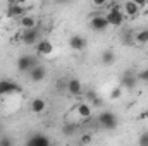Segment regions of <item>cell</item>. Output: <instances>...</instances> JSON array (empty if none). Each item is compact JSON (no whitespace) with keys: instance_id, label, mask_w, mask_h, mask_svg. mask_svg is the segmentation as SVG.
<instances>
[{"instance_id":"obj_1","label":"cell","mask_w":148,"mask_h":146,"mask_svg":"<svg viewBox=\"0 0 148 146\" xmlns=\"http://www.w3.org/2000/svg\"><path fill=\"white\" fill-rule=\"evenodd\" d=\"M98 124H100V127H103L107 131H112V129L117 127V117L112 112H102L98 115Z\"/></svg>"},{"instance_id":"obj_2","label":"cell","mask_w":148,"mask_h":146,"mask_svg":"<svg viewBox=\"0 0 148 146\" xmlns=\"http://www.w3.org/2000/svg\"><path fill=\"white\" fill-rule=\"evenodd\" d=\"M36 64V59H33L31 55H21L17 59V71L19 72H29Z\"/></svg>"},{"instance_id":"obj_3","label":"cell","mask_w":148,"mask_h":146,"mask_svg":"<svg viewBox=\"0 0 148 146\" xmlns=\"http://www.w3.org/2000/svg\"><path fill=\"white\" fill-rule=\"evenodd\" d=\"M21 40H23V43H24V45H29V46L36 45L38 41H40V31H38V28L24 29V31L21 33Z\"/></svg>"},{"instance_id":"obj_4","label":"cell","mask_w":148,"mask_h":146,"mask_svg":"<svg viewBox=\"0 0 148 146\" xmlns=\"http://www.w3.org/2000/svg\"><path fill=\"white\" fill-rule=\"evenodd\" d=\"M26 10H28L26 5H19L14 0H10V5L7 7V17L9 19H19V17H23L26 14Z\"/></svg>"},{"instance_id":"obj_5","label":"cell","mask_w":148,"mask_h":146,"mask_svg":"<svg viewBox=\"0 0 148 146\" xmlns=\"http://www.w3.org/2000/svg\"><path fill=\"white\" fill-rule=\"evenodd\" d=\"M19 91H21V86L16 84L14 81H9V79H2L0 81V96L14 95V93H19Z\"/></svg>"},{"instance_id":"obj_6","label":"cell","mask_w":148,"mask_h":146,"mask_svg":"<svg viewBox=\"0 0 148 146\" xmlns=\"http://www.w3.org/2000/svg\"><path fill=\"white\" fill-rule=\"evenodd\" d=\"M90 28H91L93 31H105V29L109 28V21H107L105 16L97 14V16H93V17L90 19Z\"/></svg>"},{"instance_id":"obj_7","label":"cell","mask_w":148,"mask_h":146,"mask_svg":"<svg viewBox=\"0 0 148 146\" xmlns=\"http://www.w3.org/2000/svg\"><path fill=\"white\" fill-rule=\"evenodd\" d=\"M35 50H36L38 55L48 57V55L53 53V45H52V41H48V40H40L36 45H35Z\"/></svg>"},{"instance_id":"obj_8","label":"cell","mask_w":148,"mask_h":146,"mask_svg":"<svg viewBox=\"0 0 148 146\" xmlns=\"http://www.w3.org/2000/svg\"><path fill=\"white\" fill-rule=\"evenodd\" d=\"M105 17H107V21H109V26L119 28V26H122V23H124V14H122V10H109V12L105 14Z\"/></svg>"},{"instance_id":"obj_9","label":"cell","mask_w":148,"mask_h":146,"mask_svg":"<svg viewBox=\"0 0 148 146\" xmlns=\"http://www.w3.org/2000/svg\"><path fill=\"white\" fill-rule=\"evenodd\" d=\"M86 45H88L86 38L81 36V35H73V36L69 38V46L73 50H76V52H83L86 48Z\"/></svg>"},{"instance_id":"obj_10","label":"cell","mask_w":148,"mask_h":146,"mask_svg":"<svg viewBox=\"0 0 148 146\" xmlns=\"http://www.w3.org/2000/svg\"><path fill=\"white\" fill-rule=\"evenodd\" d=\"M66 91L69 93V95H74V96H79V95H83V84H81V81L79 79H69L67 81V86H66Z\"/></svg>"},{"instance_id":"obj_11","label":"cell","mask_w":148,"mask_h":146,"mask_svg":"<svg viewBox=\"0 0 148 146\" xmlns=\"http://www.w3.org/2000/svg\"><path fill=\"white\" fill-rule=\"evenodd\" d=\"M45 77H47V69H45L43 65H40V64H36V65L29 71V79H31L33 83H41Z\"/></svg>"},{"instance_id":"obj_12","label":"cell","mask_w":148,"mask_h":146,"mask_svg":"<svg viewBox=\"0 0 148 146\" xmlns=\"http://www.w3.org/2000/svg\"><path fill=\"white\" fill-rule=\"evenodd\" d=\"M121 81H122V88L124 89H134L136 86H138V76H134V74H131V72H126L122 77H121Z\"/></svg>"},{"instance_id":"obj_13","label":"cell","mask_w":148,"mask_h":146,"mask_svg":"<svg viewBox=\"0 0 148 146\" xmlns=\"http://www.w3.org/2000/svg\"><path fill=\"white\" fill-rule=\"evenodd\" d=\"M76 115L79 117V119H84V120H90V117H91V105L86 102V103H77L76 105Z\"/></svg>"},{"instance_id":"obj_14","label":"cell","mask_w":148,"mask_h":146,"mask_svg":"<svg viewBox=\"0 0 148 146\" xmlns=\"http://www.w3.org/2000/svg\"><path fill=\"white\" fill-rule=\"evenodd\" d=\"M17 21H19V26H21L23 29L36 28V19H35L33 16H28V14H24V16H23V17H19Z\"/></svg>"},{"instance_id":"obj_15","label":"cell","mask_w":148,"mask_h":146,"mask_svg":"<svg viewBox=\"0 0 148 146\" xmlns=\"http://www.w3.org/2000/svg\"><path fill=\"white\" fill-rule=\"evenodd\" d=\"M122 9H124V12H126V16H129V17H134L138 12H140V7L133 2V0H127V2H124V5H122Z\"/></svg>"},{"instance_id":"obj_16","label":"cell","mask_w":148,"mask_h":146,"mask_svg":"<svg viewBox=\"0 0 148 146\" xmlns=\"http://www.w3.org/2000/svg\"><path fill=\"white\" fill-rule=\"evenodd\" d=\"M48 143H50V139L47 136H43V134H35V136H31L28 139V145H33V146H47Z\"/></svg>"},{"instance_id":"obj_17","label":"cell","mask_w":148,"mask_h":146,"mask_svg":"<svg viewBox=\"0 0 148 146\" xmlns=\"http://www.w3.org/2000/svg\"><path fill=\"white\" fill-rule=\"evenodd\" d=\"M47 110V102L43 98H35L31 102V112L33 113H43Z\"/></svg>"},{"instance_id":"obj_18","label":"cell","mask_w":148,"mask_h":146,"mask_svg":"<svg viewBox=\"0 0 148 146\" xmlns=\"http://www.w3.org/2000/svg\"><path fill=\"white\" fill-rule=\"evenodd\" d=\"M102 65H105V67H109V65H112L114 62H115V53L112 52V50H103L102 52Z\"/></svg>"},{"instance_id":"obj_19","label":"cell","mask_w":148,"mask_h":146,"mask_svg":"<svg viewBox=\"0 0 148 146\" xmlns=\"http://www.w3.org/2000/svg\"><path fill=\"white\" fill-rule=\"evenodd\" d=\"M134 41H136L138 45H147L148 43V29L147 28L134 33Z\"/></svg>"},{"instance_id":"obj_20","label":"cell","mask_w":148,"mask_h":146,"mask_svg":"<svg viewBox=\"0 0 148 146\" xmlns=\"http://www.w3.org/2000/svg\"><path fill=\"white\" fill-rule=\"evenodd\" d=\"M84 96H86V102H88L91 107H97V105L100 103V98H98L97 91H93V89H88V91L84 93Z\"/></svg>"},{"instance_id":"obj_21","label":"cell","mask_w":148,"mask_h":146,"mask_svg":"<svg viewBox=\"0 0 148 146\" xmlns=\"http://www.w3.org/2000/svg\"><path fill=\"white\" fill-rule=\"evenodd\" d=\"M122 93H124V88H122V86L112 88L110 89V100H119V98L122 96Z\"/></svg>"},{"instance_id":"obj_22","label":"cell","mask_w":148,"mask_h":146,"mask_svg":"<svg viewBox=\"0 0 148 146\" xmlns=\"http://www.w3.org/2000/svg\"><path fill=\"white\" fill-rule=\"evenodd\" d=\"M77 131V124H74V122H69V124H66L64 127H62V132L66 134V136H69V134H73Z\"/></svg>"},{"instance_id":"obj_23","label":"cell","mask_w":148,"mask_h":146,"mask_svg":"<svg viewBox=\"0 0 148 146\" xmlns=\"http://www.w3.org/2000/svg\"><path fill=\"white\" fill-rule=\"evenodd\" d=\"M107 2H109V0H91V5L97 7V9H102V7L107 5Z\"/></svg>"},{"instance_id":"obj_24","label":"cell","mask_w":148,"mask_h":146,"mask_svg":"<svg viewBox=\"0 0 148 146\" xmlns=\"http://www.w3.org/2000/svg\"><path fill=\"white\" fill-rule=\"evenodd\" d=\"M138 143L141 146H148V132H143V134L138 138Z\"/></svg>"},{"instance_id":"obj_25","label":"cell","mask_w":148,"mask_h":146,"mask_svg":"<svg viewBox=\"0 0 148 146\" xmlns=\"http://www.w3.org/2000/svg\"><path fill=\"white\" fill-rule=\"evenodd\" d=\"M138 81L148 83V69H145V71H141V72L138 74Z\"/></svg>"},{"instance_id":"obj_26","label":"cell","mask_w":148,"mask_h":146,"mask_svg":"<svg viewBox=\"0 0 148 146\" xmlns=\"http://www.w3.org/2000/svg\"><path fill=\"white\" fill-rule=\"evenodd\" d=\"M91 139H93L91 134H83L79 141H81V145H88V143H91Z\"/></svg>"},{"instance_id":"obj_27","label":"cell","mask_w":148,"mask_h":146,"mask_svg":"<svg viewBox=\"0 0 148 146\" xmlns=\"http://www.w3.org/2000/svg\"><path fill=\"white\" fill-rule=\"evenodd\" d=\"M0 145L2 146H10L12 145V139H9V138H2V139H0Z\"/></svg>"},{"instance_id":"obj_28","label":"cell","mask_w":148,"mask_h":146,"mask_svg":"<svg viewBox=\"0 0 148 146\" xmlns=\"http://www.w3.org/2000/svg\"><path fill=\"white\" fill-rule=\"evenodd\" d=\"M121 9H122L121 3H110L109 5V10H121Z\"/></svg>"},{"instance_id":"obj_29","label":"cell","mask_w":148,"mask_h":146,"mask_svg":"<svg viewBox=\"0 0 148 146\" xmlns=\"http://www.w3.org/2000/svg\"><path fill=\"white\" fill-rule=\"evenodd\" d=\"M133 2H134V3H136V5H138L140 9H143V7L147 5V2H148V0H133Z\"/></svg>"},{"instance_id":"obj_30","label":"cell","mask_w":148,"mask_h":146,"mask_svg":"<svg viewBox=\"0 0 148 146\" xmlns=\"http://www.w3.org/2000/svg\"><path fill=\"white\" fill-rule=\"evenodd\" d=\"M14 2H16V3H19V5H26L29 0H14Z\"/></svg>"},{"instance_id":"obj_31","label":"cell","mask_w":148,"mask_h":146,"mask_svg":"<svg viewBox=\"0 0 148 146\" xmlns=\"http://www.w3.org/2000/svg\"><path fill=\"white\" fill-rule=\"evenodd\" d=\"M55 2H60V3H64V2H69V0H55Z\"/></svg>"}]
</instances>
